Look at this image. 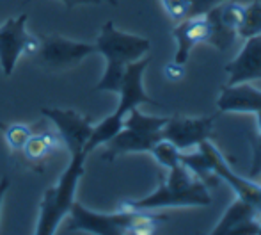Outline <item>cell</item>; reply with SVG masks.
I'll return each instance as SVG.
<instances>
[{"mask_svg":"<svg viewBox=\"0 0 261 235\" xmlns=\"http://www.w3.org/2000/svg\"><path fill=\"white\" fill-rule=\"evenodd\" d=\"M208 185L194 175L185 164L169 170L167 178H162L160 185L151 194L141 200L121 201V208L128 210H158L172 207H208L212 196Z\"/></svg>","mask_w":261,"mask_h":235,"instance_id":"1","label":"cell"},{"mask_svg":"<svg viewBox=\"0 0 261 235\" xmlns=\"http://www.w3.org/2000/svg\"><path fill=\"white\" fill-rule=\"evenodd\" d=\"M69 221L64 232H87L101 235H121V233H153L167 216L153 214V210H128L121 208L119 212L105 214L86 208L79 201H73L68 212Z\"/></svg>","mask_w":261,"mask_h":235,"instance_id":"2","label":"cell"},{"mask_svg":"<svg viewBox=\"0 0 261 235\" xmlns=\"http://www.w3.org/2000/svg\"><path fill=\"white\" fill-rule=\"evenodd\" d=\"M94 46H96V52L105 57L107 62L103 77L96 84L94 91L117 93L126 64L148 56L151 50V41L142 36L119 31L116 29L114 21L109 20L101 27Z\"/></svg>","mask_w":261,"mask_h":235,"instance_id":"3","label":"cell"},{"mask_svg":"<svg viewBox=\"0 0 261 235\" xmlns=\"http://www.w3.org/2000/svg\"><path fill=\"white\" fill-rule=\"evenodd\" d=\"M86 153L80 152L71 155V160L52 187L45 191L39 203V216L36 233H55L62 219L68 216L75 201L76 187L86 171Z\"/></svg>","mask_w":261,"mask_h":235,"instance_id":"4","label":"cell"},{"mask_svg":"<svg viewBox=\"0 0 261 235\" xmlns=\"http://www.w3.org/2000/svg\"><path fill=\"white\" fill-rule=\"evenodd\" d=\"M167 120L165 116H148L139 107L130 109L123 120V128L107 143L103 159L112 162L128 153H149L162 139V128Z\"/></svg>","mask_w":261,"mask_h":235,"instance_id":"5","label":"cell"},{"mask_svg":"<svg viewBox=\"0 0 261 235\" xmlns=\"http://www.w3.org/2000/svg\"><path fill=\"white\" fill-rule=\"evenodd\" d=\"M93 54H96V46L89 43L73 41L64 36H43L34 61L38 66L50 72H62L76 68L84 59Z\"/></svg>","mask_w":261,"mask_h":235,"instance_id":"6","label":"cell"},{"mask_svg":"<svg viewBox=\"0 0 261 235\" xmlns=\"http://www.w3.org/2000/svg\"><path fill=\"white\" fill-rule=\"evenodd\" d=\"M197 150H199L204 155V159H206V166H208L210 173L215 175L217 178L224 180V182L237 193V198L251 203L256 210L261 212V185L254 183L251 178H244V176L234 173L229 168V164H227V160L224 159L222 153L210 143V139L201 143V145L197 146Z\"/></svg>","mask_w":261,"mask_h":235,"instance_id":"7","label":"cell"},{"mask_svg":"<svg viewBox=\"0 0 261 235\" xmlns=\"http://www.w3.org/2000/svg\"><path fill=\"white\" fill-rule=\"evenodd\" d=\"M41 114L52 121L54 127L57 128L59 137H61L62 145L68 148L69 155L84 152V146H86L91 130H93L91 118L82 116L73 109L61 107H43Z\"/></svg>","mask_w":261,"mask_h":235,"instance_id":"8","label":"cell"},{"mask_svg":"<svg viewBox=\"0 0 261 235\" xmlns=\"http://www.w3.org/2000/svg\"><path fill=\"white\" fill-rule=\"evenodd\" d=\"M217 114L203 118L172 116L162 128V139H167L178 150L197 148L203 141L212 137L213 121Z\"/></svg>","mask_w":261,"mask_h":235,"instance_id":"9","label":"cell"},{"mask_svg":"<svg viewBox=\"0 0 261 235\" xmlns=\"http://www.w3.org/2000/svg\"><path fill=\"white\" fill-rule=\"evenodd\" d=\"M151 62V57L144 56L139 61H134L130 64H126L123 73V79H121L119 84V104L116 107V112L119 116H126V112L134 107H139L141 104H151V105H158V102L155 98H151L144 89V84H142V79H144V72L148 68V64Z\"/></svg>","mask_w":261,"mask_h":235,"instance_id":"10","label":"cell"},{"mask_svg":"<svg viewBox=\"0 0 261 235\" xmlns=\"http://www.w3.org/2000/svg\"><path fill=\"white\" fill-rule=\"evenodd\" d=\"M27 14H20L18 18H7L0 25V69L6 77H11L16 68V62L23 54V39L27 36L25 31Z\"/></svg>","mask_w":261,"mask_h":235,"instance_id":"11","label":"cell"},{"mask_svg":"<svg viewBox=\"0 0 261 235\" xmlns=\"http://www.w3.org/2000/svg\"><path fill=\"white\" fill-rule=\"evenodd\" d=\"M224 69L229 75L227 84L261 80V34L245 39L240 54L226 64Z\"/></svg>","mask_w":261,"mask_h":235,"instance_id":"12","label":"cell"},{"mask_svg":"<svg viewBox=\"0 0 261 235\" xmlns=\"http://www.w3.org/2000/svg\"><path fill=\"white\" fill-rule=\"evenodd\" d=\"M259 210H256L247 201L237 200L229 205L212 233H259Z\"/></svg>","mask_w":261,"mask_h":235,"instance_id":"13","label":"cell"},{"mask_svg":"<svg viewBox=\"0 0 261 235\" xmlns=\"http://www.w3.org/2000/svg\"><path fill=\"white\" fill-rule=\"evenodd\" d=\"M220 112H261V91L251 82L224 84L217 100Z\"/></svg>","mask_w":261,"mask_h":235,"instance_id":"14","label":"cell"},{"mask_svg":"<svg viewBox=\"0 0 261 235\" xmlns=\"http://www.w3.org/2000/svg\"><path fill=\"white\" fill-rule=\"evenodd\" d=\"M172 38L176 39V45H178L174 54V62L185 66L194 46L199 45V43H208L206 18L194 16L178 21V25L172 29Z\"/></svg>","mask_w":261,"mask_h":235,"instance_id":"15","label":"cell"},{"mask_svg":"<svg viewBox=\"0 0 261 235\" xmlns=\"http://www.w3.org/2000/svg\"><path fill=\"white\" fill-rule=\"evenodd\" d=\"M162 7L172 21H183L187 18L204 16L220 0H160Z\"/></svg>","mask_w":261,"mask_h":235,"instance_id":"16","label":"cell"},{"mask_svg":"<svg viewBox=\"0 0 261 235\" xmlns=\"http://www.w3.org/2000/svg\"><path fill=\"white\" fill-rule=\"evenodd\" d=\"M61 146L59 137L52 132H39V134H32L25 146L21 148L25 159L31 162H41V160L48 159L55 150Z\"/></svg>","mask_w":261,"mask_h":235,"instance_id":"17","label":"cell"},{"mask_svg":"<svg viewBox=\"0 0 261 235\" xmlns=\"http://www.w3.org/2000/svg\"><path fill=\"white\" fill-rule=\"evenodd\" d=\"M123 120H124L123 116H119L114 111L112 114L103 118L100 123L93 125L91 135H89V139H87L86 146H84V153L89 155L94 148H98V146H101V145H107V143L123 128Z\"/></svg>","mask_w":261,"mask_h":235,"instance_id":"18","label":"cell"},{"mask_svg":"<svg viewBox=\"0 0 261 235\" xmlns=\"http://www.w3.org/2000/svg\"><path fill=\"white\" fill-rule=\"evenodd\" d=\"M204 18H206V24H208V45H212L219 52H226L234 43V39H237V32L229 31V29L220 24L213 7L204 14Z\"/></svg>","mask_w":261,"mask_h":235,"instance_id":"19","label":"cell"},{"mask_svg":"<svg viewBox=\"0 0 261 235\" xmlns=\"http://www.w3.org/2000/svg\"><path fill=\"white\" fill-rule=\"evenodd\" d=\"M213 11H215L220 24L229 29V31L237 32V36H238V27H240L242 20H244L245 7L238 2H222V4L219 2L213 7Z\"/></svg>","mask_w":261,"mask_h":235,"instance_id":"20","label":"cell"},{"mask_svg":"<svg viewBox=\"0 0 261 235\" xmlns=\"http://www.w3.org/2000/svg\"><path fill=\"white\" fill-rule=\"evenodd\" d=\"M261 34V2L254 0L245 7L244 20L238 27V36L244 39L252 38V36Z\"/></svg>","mask_w":261,"mask_h":235,"instance_id":"21","label":"cell"},{"mask_svg":"<svg viewBox=\"0 0 261 235\" xmlns=\"http://www.w3.org/2000/svg\"><path fill=\"white\" fill-rule=\"evenodd\" d=\"M151 153L155 157V160L160 166H164L165 170H171V168L181 164V150H178L171 141L167 139H160L155 146L151 148Z\"/></svg>","mask_w":261,"mask_h":235,"instance_id":"22","label":"cell"},{"mask_svg":"<svg viewBox=\"0 0 261 235\" xmlns=\"http://www.w3.org/2000/svg\"><path fill=\"white\" fill-rule=\"evenodd\" d=\"M0 130H2L7 146H9L13 152H21L25 143H27L29 137L32 135V130L23 123H11V125L0 123Z\"/></svg>","mask_w":261,"mask_h":235,"instance_id":"23","label":"cell"},{"mask_svg":"<svg viewBox=\"0 0 261 235\" xmlns=\"http://www.w3.org/2000/svg\"><path fill=\"white\" fill-rule=\"evenodd\" d=\"M258 118V135L251 137V148H252V160L251 170H249V178H256L261 173V112H256Z\"/></svg>","mask_w":261,"mask_h":235,"instance_id":"24","label":"cell"},{"mask_svg":"<svg viewBox=\"0 0 261 235\" xmlns=\"http://www.w3.org/2000/svg\"><path fill=\"white\" fill-rule=\"evenodd\" d=\"M32 2V0H25V4ZM59 2H62L66 6V9L71 11L73 7H79V6H112L116 7L117 0H59Z\"/></svg>","mask_w":261,"mask_h":235,"instance_id":"25","label":"cell"},{"mask_svg":"<svg viewBox=\"0 0 261 235\" xmlns=\"http://www.w3.org/2000/svg\"><path fill=\"white\" fill-rule=\"evenodd\" d=\"M39 46H41V38L27 32V36H25V39H23V50H21V54L27 57H34L36 54H38Z\"/></svg>","mask_w":261,"mask_h":235,"instance_id":"26","label":"cell"},{"mask_svg":"<svg viewBox=\"0 0 261 235\" xmlns=\"http://www.w3.org/2000/svg\"><path fill=\"white\" fill-rule=\"evenodd\" d=\"M164 73L167 77V80H181L185 72H183V64H178V62L172 61L171 64H167L164 68Z\"/></svg>","mask_w":261,"mask_h":235,"instance_id":"27","label":"cell"},{"mask_svg":"<svg viewBox=\"0 0 261 235\" xmlns=\"http://www.w3.org/2000/svg\"><path fill=\"white\" fill-rule=\"evenodd\" d=\"M9 185H11L9 178H7V176H2V180H0V208H2V200H4V196H6Z\"/></svg>","mask_w":261,"mask_h":235,"instance_id":"28","label":"cell"},{"mask_svg":"<svg viewBox=\"0 0 261 235\" xmlns=\"http://www.w3.org/2000/svg\"><path fill=\"white\" fill-rule=\"evenodd\" d=\"M259 175H261V173H259Z\"/></svg>","mask_w":261,"mask_h":235,"instance_id":"29","label":"cell"}]
</instances>
